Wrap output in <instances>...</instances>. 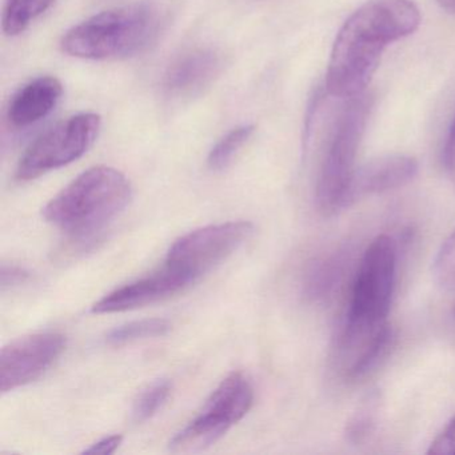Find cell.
I'll return each mask as SVG.
<instances>
[{
	"mask_svg": "<svg viewBox=\"0 0 455 455\" xmlns=\"http://www.w3.org/2000/svg\"><path fill=\"white\" fill-rule=\"evenodd\" d=\"M170 329H172V324L166 319H142V321L130 322V323L111 330L106 335V342L113 346L126 345V343L135 342V340L164 337L170 331Z\"/></svg>",
	"mask_w": 455,
	"mask_h": 455,
	"instance_id": "16",
	"label": "cell"
},
{
	"mask_svg": "<svg viewBox=\"0 0 455 455\" xmlns=\"http://www.w3.org/2000/svg\"><path fill=\"white\" fill-rule=\"evenodd\" d=\"M246 220L206 226L180 236L167 252L166 265L191 283L235 252L252 233Z\"/></svg>",
	"mask_w": 455,
	"mask_h": 455,
	"instance_id": "8",
	"label": "cell"
},
{
	"mask_svg": "<svg viewBox=\"0 0 455 455\" xmlns=\"http://www.w3.org/2000/svg\"><path fill=\"white\" fill-rule=\"evenodd\" d=\"M66 347L60 332L46 331L20 338L0 354V390H15L41 378Z\"/></svg>",
	"mask_w": 455,
	"mask_h": 455,
	"instance_id": "9",
	"label": "cell"
},
{
	"mask_svg": "<svg viewBox=\"0 0 455 455\" xmlns=\"http://www.w3.org/2000/svg\"><path fill=\"white\" fill-rule=\"evenodd\" d=\"M132 186L113 167L86 170L44 209L47 222L74 239H89L105 230L130 204Z\"/></svg>",
	"mask_w": 455,
	"mask_h": 455,
	"instance_id": "2",
	"label": "cell"
},
{
	"mask_svg": "<svg viewBox=\"0 0 455 455\" xmlns=\"http://www.w3.org/2000/svg\"><path fill=\"white\" fill-rule=\"evenodd\" d=\"M100 124V116L92 113L76 114L55 124L28 146L18 164L17 180H36L78 161L94 145Z\"/></svg>",
	"mask_w": 455,
	"mask_h": 455,
	"instance_id": "7",
	"label": "cell"
},
{
	"mask_svg": "<svg viewBox=\"0 0 455 455\" xmlns=\"http://www.w3.org/2000/svg\"><path fill=\"white\" fill-rule=\"evenodd\" d=\"M436 284L446 291L455 290V230L444 239L433 265Z\"/></svg>",
	"mask_w": 455,
	"mask_h": 455,
	"instance_id": "20",
	"label": "cell"
},
{
	"mask_svg": "<svg viewBox=\"0 0 455 455\" xmlns=\"http://www.w3.org/2000/svg\"><path fill=\"white\" fill-rule=\"evenodd\" d=\"M191 282L164 266L158 273L138 279L103 297L92 306L94 314L122 313L166 299L190 286Z\"/></svg>",
	"mask_w": 455,
	"mask_h": 455,
	"instance_id": "11",
	"label": "cell"
},
{
	"mask_svg": "<svg viewBox=\"0 0 455 455\" xmlns=\"http://www.w3.org/2000/svg\"><path fill=\"white\" fill-rule=\"evenodd\" d=\"M254 130L255 127L252 124H244L228 132L210 151L207 158L210 169L212 172H222L228 169L234 156L249 142Z\"/></svg>",
	"mask_w": 455,
	"mask_h": 455,
	"instance_id": "17",
	"label": "cell"
},
{
	"mask_svg": "<svg viewBox=\"0 0 455 455\" xmlns=\"http://www.w3.org/2000/svg\"><path fill=\"white\" fill-rule=\"evenodd\" d=\"M2 289H6L7 286H14L17 283H23L28 278V274L22 268L15 267V266H2Z\"/></svg>",
	"mask_w": 455,
	"mask_h": 455,
	"instance_id": "24",
	"label": "cell"
},
{
	"mask_svg": "<svg viewBox=\"0 0 455 455\" xmlns=\"http://www.w3.org/2000/svg\"><path fill=\"white\" fill-rule=\"evenodd\" d=\"M374 406L371 403L362 407L346 426V438L354 444L366 441L375 430Z\"/></svg>",
	"mask_w": 455,
	"mask_h": 455,
	"instance_id": "21",
	"label": "cell"
},
{
	"mask_svg": "<svg viewBox=\"0 0 455 455\" xmlns=\"http://www.w3.org/2000/svg\"><path fill=\"white\" fill-rule=\"evenodd\" d=\"M370 108L369 97L359 95L348 100L335 122L316 185V204L324 215L346 209V198L356 170V154L366 129Z\"/></svg>",
	"mask_w": 455,
	"mask_h": 455,
	"instance_id": "4",
	"label": "cell"
},
{
	"mask_svg": "<svg viewBox=\"0 0 455 455\" xmlns=\"http://www.w3.org/2000/svg\"><path fill=\"white\" fill-rule=\"evenodd\" d=\"M393 342L387 321L378 324L346 322L340 337V364L350 379H358L371 371L385 358Z\"/></svg>",
	"mask_w": 455,
	"mask_h": 455,
	"instance_id": "10",
	"label": "cell"
},
{
	"mask_svg": "<svg viewBox=\"0 0 455 455\" xmlns=\"http://www.w3.org/2000/svg\"><path fill=\"white\" fill-rule=\"evenodd\" d=\"M55 0H6L4 4V31L7 36L25 33L28 26L47 12Z\"/></svg>",
	"mask_w": 455,
	"mask_h": 455,
	"instance_id": "15",
	"label": "cell"
},
{
	"mask_svg": "<svg viewBox=\"0 0 455 455\" xmlns=\"http://www.w3.org/2000/svg\"><path fill=\"white\" fill-rule=\"evenodd\" d=\"M254 390L241 372H233L212 391L202 411L170 442L177 452L199 451L222 438L251 409Z\"/></svg>",
	"mask_w": 455,
	"mask_h": 455,
	"instance_id": "5",
	"label": "cell"
},
{
	"mask_svg": "<svg viewBox=\"0 0 455 455\" xmlns=\"http://www.w3.org/2000/svg\"><path fill=\"white\" fill-rule=\"evenodd\" d=\"M158 14L148 4L100 12L66 33L63 52L87 60L132 57L148 46L158 30Z\"/></svg>",
	"mask_w": 455,
	"mask_h": 455,
	"instance_id": "3",
	"label": "cell"
},
{
	"mask_svg": "<svg viewBox=\"0 0 455 455\" xmlns=\"http://www.w3.org/2000/svg\"><path fill=\"white\" fill-rule=\"evenodd\" d=\"M122 439L124 438L121 435H111L100 439V442L84 450V454H113L118 449L119 444L122 443Z\"/></svg>",
	"mask_w": 455,
	"mask_h": 455,
	"instance_id": "25",
	"label": "cell"
},
{
	"mask_svg": "<svg viewBox=\"0 0 455 455\" xmlns=\"http://www.w3.org/2000/svg\"><path fill=\"white\" fill-rule=\"evenodd\" d=\"M427 454L455 455V415L431 442Z\"/></svg>",
	"mask_w": 455,
	"mask_h": 455,
	"instance_id": "22",
	"label": "cell"
},
{
	"mask_svg": "<svg viewBox=\"0 0 455 455\" xmlns=\"http://www.w3.org/2000/svg\"><path fill=\"white\" fill-rule=\"evenodd\" d=\"M420 12L411 0H369L343 23L326 73L330 95L353 100L364 94L388 44L418 30Z\"/></svg>",
	"mask_w": 455,
	"mask_h": 455,
	"instance_id": "1",
	"label": "cell"
},
{
	"mask_svg": "<svg viewBox=\"0 0 455 455\" xmlns=\"http://www.w3.org/2000/svg\"><path fill=\"white\" fill-rule=\"evenodd\" d=\"M417 159L409 156H387L372 159L354 172L346 207L366 196L386 193L409 185L418 174Z\"/></svg>",
	"mask_w": 455,
	"mask_h": 455,
	"instance_id": "12",
	"label": "cell"
},
{
	"mask_svg": "<svg viewBox=\"0 0 455 455\" xmlns=\"http://www.w3.org/2000/svg\"><path fill=\"white\" fill-rule=\"evenodd\" d=\"M396 243L391 236L378 235L362 257L346 322L378 324L387 321L395 283Z\"/></svg>",
	"mask_w": 455,
	"mask_h": 455,
	"instance_id": "6",
	"label": "cell"
},
{
	"mask_svg": "<svg viewBox=\"0 0 455 455\" xmlns=\"http://www.w3.org/2000/svg\"><path fill=\"white\" fill-rule=\"evenodd\" d=\"M337 263L331 259L318 260L308 267L303 282L306 297L318 299L329 294L339 275Z\"/></svg>",
	"mask_w": 455,
	"mask_h": 455,
	"instance_id": "18",
	"label": "cell"
},
{
	"mask_svg": "<svg viewBox=\"0 0 455 455\" xmlns=\"http://www.w3.org/2000/svg\"><path fill=\"white\" fill-rule=\"evenodd\" d=\"M62 95L60 79L54 76L34 79L12 97L7 118L17 129L33 126L52 113Z\"/></svg>",
	"mask_w": 455,
	"mask_h": 455,
	"instance_id": "14",
	"label": "cell"
},
{
	"mask_svg": "<svg viewBox=\"0 0 455 455\" xmlns=\"http://www.w3.org/2000/svg\"><path fill=\"white\" fill-rule=\"evenodd\" d=\"M444 12L455 14V0H436Z\"/></svg>",
	"mask_w": 455,
	"mask_h": 455,
	"instance_id": "26",
	"label": "cell"
},
{
	"mask_svg": "<svg viewBox=\"0 0 455 455\" xmlns=\"http://www.w3.org/2000/svg\"><path fill=\"white\" fill-rule=\"evenodd\" d=\"M222 62L217 52L196 49L178 58L164 79V89L172 98H188L199 94L220 74Z\"/></svg>",
	"mask_w": 455,
	"mask_h": 455,
	"instance_id": "13",
	"label": "cell"
},
{
	"mask_svg": "<svg viewBox=\"0 0 455 455\" xmlns=\"http://www.w3.org/2000/svg\"><path fill=\"white\" fill-rule=\"evenodd\" d=\"M172 393V383L167 379H159L151 383L138 396L132 409L135 422L142 423L153 418Z\"/></svg>",
	"mask_w": 455,
	"mask_h": 455,
	"instance_id": "19",
	"label": "cell"
},
{
	"mask_svg": "<svg viewBox=\"0 0 455 455\" xmlns=\"http://www.w3.org/2000/svg\"><path fill=\"white\" fill-rule=\"evenodd\" d=\"M443 164L450 180L455 185V118L452 121L451 127H450L446 145H444Z\"/></svg>",
	"mask_w": 455,
	"mask_h": 455,
	"instance_id": "23",
	"label": "cell"
}]
</instances>
